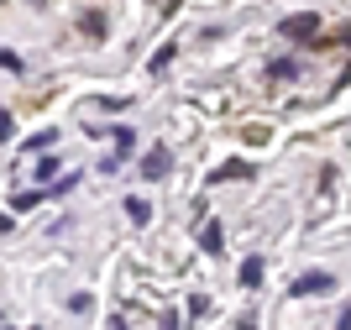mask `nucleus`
I'll use <instances>...</instances> for the list:
<instances>
[{"mask_svg":"<svg viewBox=\"0 0 351 330\" xmlns=\"http://www.w3.org/2000/svg\"><path fill=\"white\" fill-rule=\"evenodd\" d=\"M320 32V16L315 11H299V16H283L278 21V37H289V43H304V37H315Z\"/></svg>","mask_w":351,"mask_h":330,"instance_id":"nucleus-1","label":"nucleus"},{"mask_svg":"<svg viewBox=\"0 0 351 330\" xmlns=\"http://www.w3.org/2000/svg\"><path fill=\"white\" fill-rule=\"evenodd\" d=\"M330 288H336L330 273H304L299 283H293V294H299V299H315V294H330Z\"/></svg>","mask_w":351,"mask_h":330,"instance_id":"nucleus-2","label":"nucleus"},{"mask_svg":"<svg viewBox=\"0 0 351 330\" xmlns=\"http://www.w3.org/2000/svg\"><path fill=\"white\" fill-rule=\"evenodd\" d=\"M136 173H142V178H162V173H168V147H152Z\"/></svg>","mask_w":351,"mask_h":330,"instance_id":"nucleus-3","label":"nucleus"},{"mask_svg":"<svg viewBox=\"0 0 351 330\" xmlns=\"http://www.w3.org/2000/svg\"><path fill=\"white\" fill-rule=\"evenodd\" d=\"M226 178H252V168L241 158H231V163H220V168H210V184H226Z\"/></svg>","mask_w":351,"mask_h":330,"instance_id":"nucleus-4","label":"nucleus"},{"mask_svg":"<svg viewBox=\"0 0 351 330\" xmlns=\"http://www.w3.org/2000/svg\"><path fill=\"white\" fill-rule=\"evenodd\" d=\"M241 283H247V288L263 283V257H247V262H241Z\"/></svg>","mask_w":351,"mask_h":330,"instance_id":"nucleus-5","label":"nucleus"},{"mask_svg":"<svg viewBox=\"0 0 351 330\" xmlns=\"http://www.w3.org/2000/svg\"><path fill=\"white\" fill-rule=\"evenodd\" d=\"M110 137H116V158H126V152H132V126H110Z\"/></svg>","mask_w":351,"mask_h":330,"instance_id":"nucleus-6","label":"nucleus"},{"mask_svg":"<svg viewBox=\"0 0 351 330\" xmlns=\"http://www.w3.org/2000/svg\"><path fill=\"white\" fill-rule=\"evenodd\" d=\"M126 215H132L136 226H147V220H152V204L147 200H126Z\"/></svg>","mask_w":351,"mask_h":330,"instance_id":"nucleus-7","label":"nucleus"},{"mask_svg":"<svg viewBox=\"0 0 351 330\" xmlns=\"http://www.w3.org/2000/svg\"><path fill=\"white\" fill-rule=\"evenodd\" d=\"M79 27H84L89 37H100V32H105V16L100 11H84V16H79Z\"/></svg>","mask_w":351,"mask_h":330,"instance_id":"nucleus-8","label":"nucleus"},{"mask_svg":"<svg viewBox=\"0 0 351 330\" xmlns=\"http://www.w3.org/2000/svg\"><path fill=\"white\" fill-rule=\"evenodd\" d=\"M173 53H178L173 43H162L158 53H152V73H162V69H168V63H173Z\"/></svg>","mask_w":351,"mask_h":330,"instance_id":"nucleus-9","label":"nucleus"},{"mask_svg":"<svg viewBox=\"0 0 351 330\" xmlns=\"http://www.w3.org/2000/svg\"><path fill=\"white\" fill-rule=\"evenodd\" d=\"M267 73H273V79H293V73H299V63H293V58H278Z\"/></svg>","mask_w":351,"mask_h":330,"instance_id":"nucleus-10","label":"nucleus"},{"mask_svg":"<svg viewBox=\"0 0 351 330\" xmlns=\"http://www.w3.org/2000/svg\"><path fill=\"white\" fill-rule=\"evenodd\" d=\"M199 246H205V252H220V226H205V231H199Z\"/></svg>","mask_w":351,"mask_h":330,"instance_id":"nucleus-11","label":"nucleus"},{"mask_svg":"<svg viewBox=\"0 0 351 330\" xmlns=\"http://www.w3.org/2000/svg\"><path fill=\"white\" fill-rule=\"evenodd\" d=\"M43 147H53V131H37V137L27 142V152H43Z\"/></svg>","mask_w":351,"mask_h":330,"instance_id":"nucleus-12","label":"nucleus"},{"mask_svg":"<svg viewBox=\"0 0 351 330\" xmlns=\"http://www.w3.org/2000/svg\"><path fill=\"white\" fill-rule=\"evenodd\" d=\"M37 200H43L37 189H32V194H16V200H11V210H32V204H37Z\"/></svg>","mask_w":351,"mask_h":330,"instance_id":"nucleus-13","label":"nucleus"},{"mask_svg":"<svg viewBox=\"0 0 351 330\" xmlns=\"http://www.w3.org/2000/svg\"><path fill=\"white\" fill-rule=\"evenodd\" d=\"M58 168H63V163H53V158H43V163H37V178H58Z\"/></svg>","mask_w":351,"mask_h":330,"instance_id":"nucleus-14","label":"nucleus"},{"mask_svg":"<svg viewBox=\"0 0 351 330\" xmlns=\"http://www.w3.org/2000/svg\"><path fill=\"white\" fill-rule=\"evenodd\" d=\"M162 330H178V315H162Z\"/></svg>","mask_w":351,"mask_h":330,"instance_id":"nucleus-15","label":"nucleus"},{"mask_svg":"<svg viewBox=\"0 0 351 330\" xmlns=\"http://www.w3.org/2000/svg\"><path fill=\"white\" fill-rule=\"evenodd\" d=\"M336 330H351V309H346V315H341V325Z\"/></svg>","mask_w":351,"mask_h":330,"instance_id":"nucleus-16","label":"nucleus"},{"mask_svg":"<svg viewBox=\"0 0 351 330\" xmlns=\"http://www.w3.org/2000/svg\"><path fill=\"white\" fill-rule=\"evenodd\" d=\"M110 330H126V320H121V315H116V320H110Z\"/></svg>","mask_w":351,"mask_h":330,"instance_id":"nucleus-17","label":"nucleus"},{"mask_svg":"<svg viewBox=\"0 0 351 330\" xmlns=\"http://www.w3.org/2000/svg\"><path fill=\"white\" fill-rule=\"evenodd\" d=\"M5 330H11V325H5Z\"/></svg>","mask_w":351,"mask_h":330,"instance_id":"nucleus-18","label":"nucleus"}]
</instances>
